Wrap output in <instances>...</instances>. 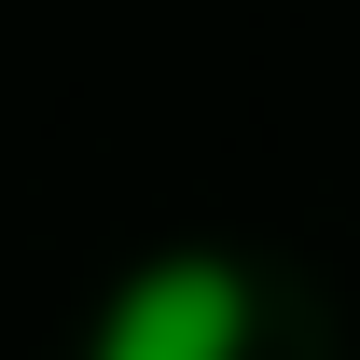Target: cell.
<instances>
[{"label": "cell", "instance_id": "cell-1", "mask_svg": "<svg viewBox=\"0 0 360 360\" xmlns=\"http://www.w3.org/2000/svg\"><path fill=\"white\" fill-rule=\"evenodd\" d=\"M222 347H236V277L222 264L139 277L125 305H111V333H97V360H222Z\"/></svg>", "mask_w": 360, "mask_h": 360}]
</instances>
